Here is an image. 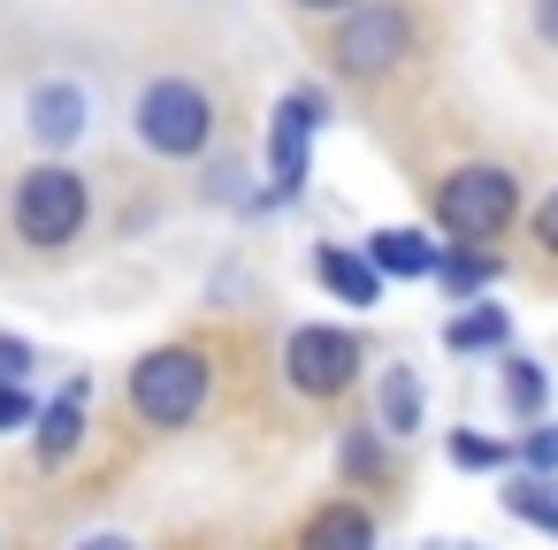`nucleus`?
<instances>
[{
	"label": "nucleus",
	"instance_id": "7",
	"mask_svg": "<svg viewBox=\"0 0 558 550\" xmlns=\"http://www.w3.org/2000/svg\"><path fill=\"white\" fill-rule=\"evenodd\" d=\"M314 123H322V93H291V100L276 108V131H268V169H276V192H299Z\"/></svg>",
	"mask_w": 558,
	"mask_h": 550
},
{
	"label": "nucleus",
	"instance_id": "18",
	"mask_svg": "<svg viewBox=\"0 0 558 550\" xmlns=\"http://www.w3.org/2000/svg\"><path fill=\"white\" fill-rule=\"evenodd\" d=\"M527 466L535 474H558V428H535L527 436Z\"/></svg>",
	"mask_w": 558,
	"mask_h": 550
},
{
	"label": "nucleus",
	"instance_id": "21",
	"mask_svg": "<svg viewBox=\"0 0 558 550\" xmlns=\"http://www.w3.org/2000/svg\"><path fill=\"white\" fill-rule=\"evenodd\" d=\"M24 367H32V344H16V337H0V375H16V382H24Z\"/></svg>",
	"mask_w": 558,
	"mask_h": 550
},
{
	"label": "nucleus",
	"instance_id": "8",
	"mask_svg": "<svg viewBox=\"0 0 558 550\" xmlns=\"http://www.w3.org/2000/svg\"><path fill=\"white\" fill-rule=\"evenodd\" d=\"M32 131H39V146H77L85 138V93L77 85H39L32 93Z\"/></svg>",
	"mask_w": 558,
	"mask_h": 550
},
{
	"label": "nucleus",
	"instance_id": "6",
	"mask_svg": "<svg viewBox=\"0 0 558 550\" xmlns=\"http://www.w3.org/2000/svg\"><path fill=\"white\" fill-rule=\"evenodd\" d=\"M398 54H405V9H398V0H375V9L344 16V32H337V62H344L352 77H375V70H390Z\"/></svg>",
	"mask_w": 558,
	"mask_h": 550
},
{
	"label": "nucleus",
	"instance_id": "16",
	"mask_svg": "<svg viewBox=\"0 0 558 550\" xmlns=\"http://www.w3.org/2000/svg\"><path fill=\"white\" fill-rule=\"evenodd\" d=\"M512 405H520V413L543 405V375H535V359H512Z\"/></svg>",
	"mask_w": 558,
	"mask_h": 550
},
{
	"label": "nucleus",
	"instance_id": "9",
	"mask_svg": "<svg viewBox=\"0 0 558 550\" xmlns=\"http://www.w3.org/2000/svg\"><path fill=\"white\" fill-rule=\"evenodd\" d=\"M367 260H375L383 276H428V268H444V253H436L421 230H375V237H367Z\"/></svg>",
	"mask_w": 558,
	"mask_h": 550
},
{
	"label": "nucleus",
	"instance_id": "1",
	"mask_svg": "<svg viewBox=\"0 0 558 550\" xmlns=\"http://www.w3.org/2000/svg\"><path fill=\"white\" fill-rule=\"evenodd\" d=\"M131 405H138V420H154V428H184V420L207 405V359L184 352V344L146 352L138 375H131Z\"/></svg>",
	"mask_w": 558,
	"mask_h": 550
},
{
	"label": "nucleus",
	"instance_id": "12",
	"mask_svg": "<svg viewBox=\"0 0 558 550\" xmlns=\"http://www.w3.org/2000/svg\"><path fill=\"white\" fill-rule=\"evenodd\" d=\"M77 436H85V405H77V390H70V398H54L47 420H39V459L62 466V459L77 451Z\"/></svg>",
	"mask_w": 558,
	"mask_h": 550
},
{
	"label": "nucleus",
	"instance_id": "2",
	"mask_svg": "<svg viewBox=\"0 0 558 550\" xmlns=\"http://www.w3.org/2000/svg\"><path fill=\"white\" fill-rule=\"evenodd\" d=\"M512 207H520V192H512V176L505 169H451L444 176V192H436V222L459 237V245H482V237H497L505 222H512Z\"/></svg>",
	"mask_w": 558,
	"mask_h": 550
},
{
	"label": "nucleus",
	"instance_id": "10",
	"mask_svg": "<svg viewBox=\"0 0 558 550\" xmlns=\"http://www.w3.org/2000/svg\"><path fill=\"white\" fill-rule=\"evenodd\" d=\"M322 283H329L344 306H375L383 268H375V260H360V253H344V245H329V253H322Z\"/></svg>",
	"mask_w": 558,
	"mask_h": 550
},
{
	"label": "nucleus",
	"instance_id": "17",
	"mask_svg": "<svg viewBox=\"0 0 558 550\" xmlns=\"http://www.w3.org/2000/svg\"><path fill=\"white\" fill-rule=\"evenodd\" d=\"M32 420V398L16 390V375H0V428H24Z\"/></svg>",
	"mask_w": 558,
	"mask_h": 550
},
{
	"label": "nucleus",
	"instance_id": "19",
	"mask_svg": "<svg viewBox=\"0 0 558 550\" xmlns=\"http://www.w3.org/2000/svg\"><path fill=\"white\" fill-rule=\"evenodd\" d=\"M451 459H459V466H497V443H482V436H459V443H451Z\"/></svg>",
	"mask_w": 558,
	"mask_h": 550
},
{
	"label": "nucleus",
	"instance_id": "13",
	"mask_svg": "<svg viewBox=\"0 0 558 550\" xmlns=\"http://www.w3.org/2000/svg\"><path fill=\"white\" fill-rule=\"evenodd\" d=\"M505 504H512L520 520H535V527H550V535H558V481H550V474L512 481V489H505Z\"/></svg>",
	"mask_w": 558,
	"mask_h": 550
},
{
	"label": "nucleus",
	"instance_id": "23",
	"mask_svg": "<svg viewBox=\"0 0 558 550\" xmlns=\"http://www.w3.org/2000/svg\"><path fill=\"white\" fill-rule=\"evenodd\" d=\"M77 550H138V542H123V535H93V542H77Z\"/></svg>",
	"mask_w": 558,
	"mask_h": 550
},
{
	"label": "nucleus",
	"instance_id": "22",
	"mask_svg": "<svg viewBox=\"0 0 558 550\" xmlns=\"http://www.w3.org/2000/svg\"><path fill=\"white\" fill-rule=\"evenodd\" d=\"M535 24H543V39L558 47V0H543V9H535Z\"/></svg>",
	"mask_w": 558,
	"mask_h": 550
},
{
	"label": "nucleus",
	"instance_id": "14",
	"mask_svg": "<svg viewBox=\"0 0 558 550\" xmlns=\"http://www.w3.org/2000/svg\"><path fill=\"white\" fill-rule=\"evenodd\" d=\"M444 344H451V352H482V344H505V314H497V306H474V314H459V321L444 329Z\"/></svg>",
	"mask_w": 558,
	"mask_h": 550
},
{
	"label": "nucleus",
	"instance_id": "20",
	"mask_svg": "<svg viewBox=\"0 0 558 550\" xmlns=\"http://www.w3.org/2000/svg\"><path fill=\"white\" fill-rule=\"evenodd\" d=\"M535 245H543V253H558V192L535 207Z\"/></svg>",
	"mask_w": 558,
	"mask_h": 550
},
{
	"label": "nucleus",
	"instance_id": "5",
	"mask_svg": "<svg viewBox=\"0 0 558 550\" xmlns=\"http://www.w3.org/2000/svg\"><path fill=\"white\" fill-rule=\"evenodd\" d=\"M283 367H291V390H306V398H337V390L360 375V344H352L344 329H299L291 352H283Z\"/></svg>",
	"mask_w": 558,
	"mask_h": 550
},
{
	"label": "nucleus",
	"instance_id": "24",
	"mask_svg": "<svg viewBox=\"0 0 558 550\" xmlns=\"http://www.w3.org/2000/svg\"><path fill=\"white\" fill-rule=\"evenodd\" d=\"M299 9H352V0H299Z\"/></svg>",
	"mask_w": 558,
	"mask_h": 550
},
{
	"label": "nucleus",
	"instance_id": "3",
	"mask_svg": "<svg viewBox=\"0 0 558 550\" xmlns=\"http://www.w3.org/2000/svg\"><path fill=\"white\" fill-rule=\"evenodd\" d=\"M16 230H24V245H39V253L70 245V237L85 230V184H77V169H32V176L16 184Z\"/></svg>",
	"mask_w": 558,
	"mask_h": 550
},
{
	"label": "nucleus",
	"instance_id": "11",
	"mask_svg": "<svg viewBox=\"0 0 558 550\" xmlns=\"http://www.w3.org/2000/svg\"><path fill=\"white\" fill-rule=\"evenodd\" d=\"M306 550H375V520L360 504H329V512H314Z\"/></svg>",
	"mask_w": 558,
	"mask_h": 550
},
{
	"label": "nucleus",
	"instance_id": "15",
	"mask_svg": "<svg viewBox=\"0 0 558 550\" xmlns=\"http://www.w3.org/2000/svg\"><path fill=\"white\" fill-rule=\"evenodd\" d=\"M421 420V390H413V375L398 367L390 382H383V428H413Z\"/></svg>",
	"mask_w": 558,
	"mask_h": 550
},
{
	"label": "nucleus",
	"instance_id": "4",
	"mask_svg": "<svg viewBox=\"0 0 558 550\" xmlns=\"http://www.w3.org/2000/svg\"><path fill=\"white\" fill-rule=\"evenodd\" d=\"M207 123H215V108H207V93L184 85V77H161V85L138 100V138H146L154 154H169V161H192V154L207 146Z\"/></svg>",
	"mask_w": 558,
	"mask_h": 550
}]
</instances>
